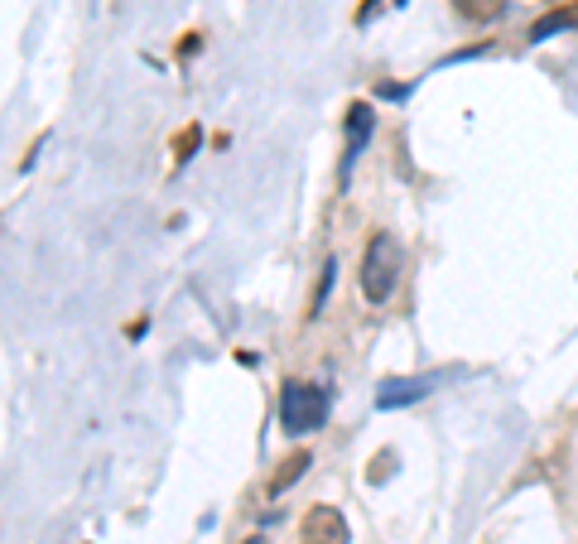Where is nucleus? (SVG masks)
Returning <instances> with one entry per match:
<instances>
[{
    "instance_id": "obj_5",
    "label": "nucleus",
    "mask_w": 578,
    "mask_h": 544,
    "mask_svg": "<svg viewBox=\"0 0 578 544\" xmlns=\"http://www.w3.org/2000/svg\"><path fill=\"white\" fill-rule=\"evenodd\" d=\"M434 385H439V376H390V381H381L376 404H381V410H396V404H415V400H425Z\"/></svg>"
},
{
    "instance_id": "obj_2",
    "label": "nucleus",
    "mask_w": 578,
    "mask_h": 544,
    "mask_svg": "<svg viewBox=\"0 0 578 544\" xmlns=\"http://www.w3.org/2000/svg\"><path fill=\"white\" fill-rule=\"evenodd\" d=\"M328 420V390L314 381H285L280 385V429L285 434H314Z\"/></svg>"
},
{
    "instance_id": "obj_3",
    "label": "nucleus",
    "mask_w": 578,
    "mask_h": 544,
    "mask_svg": "<svg viewBox=\"0 0 578 544\" xmlns=\"http://www.w3.org/2000/svg\"><path fill=\"white\" fill-rule=\"evenodd\" d=\"M299 539H304V544H347L352 530H347V521H343V511L328 506V501H318V506L304 511Z\"/></svg>"
},
{
    "instance_id": "obj_7",
    "label": "nucleus",
    "mask_w": 578,
    "mask_h": 544,
    "mask_svg": "<svg viewBox=\"0 0 578 544\" xmlns=\"http://www.w3.org/2000/svg\"><path fill=\"white\" fill-rule=\"evenodd\" d=\"M559 30H578V0H573V5L549 10V15H540V20H535V24H530V44H540V39L559 34Z\"/></svg>"
},
{
    "instance_id": "obj_10",
    "label": "nucleus",
    "mask_w": 578,
    "mask_h": 544,
    "mask_svg": "<svg viewBox=\"0 0 578 544\" xmlns=\"http://www.w3.org/2000/svg\"><path fill=\"white\" fill-rule=\"evenodd\" d=\"M198 145H203V125H183L179 141H174V164H188L198 155Z\"/></svg>"
},
{
    "instance_id": "obj_8",
    "label": "nucleus",
    "mask_w": 578,
    "mask_h": 544,
    "mask_svg": "<svg viewBox=\"0 0 578 544\" xmlns=\"http://www.w3.org/2000/svg\"><path fill=\"white\" fill-rule=\"evenodd\" d=\"M454 10L472 24H491V20L506 15V0H454Z\"/></svg>"
},
{
    "instance_id": "obj_1",
    "label": "nucleus",
    "mask_w": 578,
    "mask_h": 544,
    "mask_svg": "<svg viewBox=\"0 0 578 544\" xmlns=\"http://www.w3.org/2000/svg\"><path fill=\"white\" fill-rule=\"evenodd\" d=\"M400 275H405V246L390 231H376L372 241H366V250H362V275H357L362 299L376 304V309H381V304H390Z\"/></svg>"
},
{
    "instance_id": "obj_13",
    "label": "nucleus",
    "mask_w": 578,
    "mask_h": 544,
    "mask_svg": "<svg viewBox=\"0 0 578 544\" xmlns=\"http://www.w3.org/2000/svg\"><path fill=\"white\" fill-rule=\"evenodd\" d=\"M242 544H261V535H251V539H242Z\"/></svg>"
},
{
    "instance_id": "obj_11",
    "label": "nucleus",
    "mask_w": 578,
    "mask_h": 544,
    "mask_svg": "<svg viewBox=\"0 0 578 544\" xmlns=\"http://www.w3.org/2000/svg\"><path fill=\"white\" fill-rule=\"evenodd\" d=\"M390 463H396V453H390V449L376 453V458H372V482H386V477H390Z\"/></svg>"
},
{
    "instance_id": "obj_4",
    "label": "nucleus",
    "mask_w": 578,
    "mask_h": 544,
    "mask_svg": "<svg viewBox=\"0 0 578 544\" xmlns=\"http://www.w3.org/2000/svg\"><path fill=\"white\" fill-rule=\"evenodd\" d=\"M372 121H376V111L366 106V102H352L347 106V116H343V164H337V178L347 184V174H352V164H357V155H362V145L372 141Z\"/></svg>"
},
{
    "instance_id": "obj_9",
    "label": "nucleus",
    "mask_w": 578,
    "mask_h": 544,
    "mask_svg": "<svg viewBox=\"0 0 578 544\" xmlns=\"http://www.w3.org/2000/svg\"><path fill=\"white\" fill-rule=\"evenodd\" d=\"M333 275H337V260L328 256L323 260V270H318V285H314V299H308V318H318L323 313V299L333 295Z\"/></svg>"
},
{
    "instance_id": "obj_6",
    "label": "nucleus",
    "mask_w": 578,
    "mask_h": 544,
    "mask_svg": "<svg viewBox=\"0 0 578 544\" xmlns=\"http://www.w3.org/2000/svg\"><path fill=\"white\" fill-rule=\"evenodd\" d=\"M308 463H314V453H308V449H299V453H289L285 463L275 467V477H271V486H265V492H271V496H285L289 486H294V482H299L304 472H308Z\"/></svg>"
},
{
    "instance_id": "obj_12",
    "label": "nucleus",
    "mask_w": 578,
    "mask_h": 544,
    "mask_svg": "<svg viewBox=\"0 0 578 544\" xmlns=\"http://www.w3.org/2000/svg\"><path fill=\"white\" fill-rule=\"evenodd\" d=\"M376 10H381V0H362V5H357V24H366Z\"/></svg>"
}]
</instances>
